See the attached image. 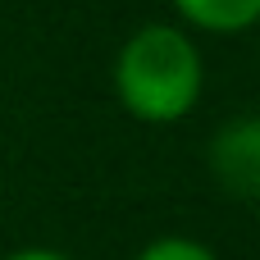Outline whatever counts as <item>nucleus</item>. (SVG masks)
Returning a JSON list of instances; mask_svg holds the SVG:
<instances>
[{"mask_svg": "<svg viewBox=\"0 0 260 260\" xmlns=\"http://www.w3.org/2000/svg\"><path fill=\"white\" fill-rule=\"evenodd\" d=\"M114 91L142 123H178L201 101V50L174 23L137 27L114 59Z\"/></svg>", "mask_w": 260, "mask_h": 260, "instance_id": "nucleus-1", "label": "nucleus"}, {"mask_svg": "<svg viewBox=\"0 0 260 260\" xmlns=\"http://www.w3.org/2000/svg\"><path fill=\"white\" fill-rule=\"evenodd\" d=\"M210 169L233 197H256L260 192V123L256 119H233L215 133Z\"/></svg>", "mask_w": 260, "mask_h": 260, "instance_id": "nucleus-2", "label": "nucleus"}, {"mask_svg": "<svg viewBox=\"0 0 260 260\" xmlns=\"http://www.w3.org/2000/svg\"><path fill=\"white\" fill-rule=\"evenodd\" d=\"M174 9L201 32H247L260 18V0H174Z\"/></svg>", "mask_w": 260, "mask_h": 260, "instance_id": "nucleus-3", "label": "nucleus"}, {"mask_svg": "<svg viewBox=\"0 0 260 260\" xmlns=\"http://www.w3.org/2000/svg\"><path fill=\"white\" fill-rule=\"evenodd\" d=\"M137 260H219V256L197 238H155L151 247H142Z\"/></svg>", "mask_w": 260, "mask_h": 260, "instance_id": "nucleus-4", "label": "nucleus"}, {"mask_svg": "<svg viewBox=\"0 0 260 260\" xmlns=\"http://www.w3.org/2000/svg\"><path fill=\"white\" fill-rule=\"evenodd\" d=\"M5 260H69L64 251H50V247H23V251H14V256Z\"/></svg>", "mask_w": 260, "mask_h": 260, "instance_id": "nucleus-5", "label": "nucleus"}]
</instances>
